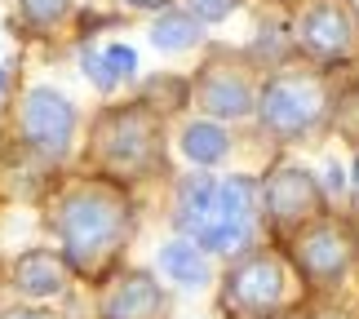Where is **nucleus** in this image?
Instances as JSON below:
<instances>
[{
    "mask_svg": "<svg viewBox=\"0 0 359 319\" xmlns=\"http://www.w3.org/2000/svg\"><path fill=\"white\" fill-rule=\"evenodd\" d=\"M151 147H156V116L147 107H120L98 124V151L116 169H137L147 164Z\"/></svg>",
    "mask_w": 359,
    "mask_h": 319,
    "instance_id": "obj_9",
    "label": "nucleus"
},
{
    "mask_svg": "<svg viewBox=\"0 0 359 319\" xmlns=\"http://www.w3.org/2000/svg\"><path fill=\"white\" fill-rule=\"evenodd\" d=\"M182 156L191 164H200V169H209V164H222L231 156V137L222 124H213V120H196V124H187L182 129Z\"/></svg>",
    "mask_w": 359,
    "mask_h": 319,
    "instance_id": "obj_15",
    "label": "nucleus"
},
{
    "mask_svg": "<svg viewBox=\"0 0 359 319\" xmlns=\"http://www.w3.org/2000/svg\"><path fill=\"white\" fill-rule=\"evenodd\" d=\"M133 9H160V5H169V0H129Z\"/></svg>",
    "mask_w": 359,
    "mask_h": 319,
    "instance_id": "obj_21",
    "label": "nucleus"
},
{
    "mask_svg": "<svg viewBox=\"0 0 359 319\" xmlns=\"http://www.w3.org/2000/svg\"><path fill=\"white\" fill-rule=\"evenodd\" d=\"M13 288L22 297H58L67 288V266L58 253H45V248H32L13 262Z\"/></svg>",
    "mask_w": 359,
    "mask_h": 319,
    "instance_id": "obj_12",
    "label": "nucleus"
},
{
    "mask_svg": "<svg viewBox=\"0 0 359 319\" xmlns=\"http://www.w3.org/2000/svg\"><path fill=\"white\" fill-rule=\"evenodd\" d=\"M226 297H231V306H240L248 315L280 311L288 297V275L280 266V257H271V253L240 257L226 275Z\"/></svg>",
    "mask_w": 359,
    "mask_h": 319,
    "instance_id": "obj_6",
    "label": "nucleus"
},
{
    "mask_svg": "<svg viewBox=\"0 0 359 319\" xmlns=\"http://www.w3.org/2000/svg\"><path fill=\"white\" fill-rule=\"evenodd\" d=\"M22 18L32 27H53L67 18V9H72V0H18Z\"/></svg>",
    "mask_w": 359,
    "mask_h": 319,
    "instance_id": "obj_17",
    "label": "nucleus"
},
{
    "mask_svg": "<svg viewBox=\"0 0 359 319\" xmlns=\"http://www.w3.org/2000/svg\"><path fill=\"white\" fill-rule=\"evenodd\" d=\"M262 191L253 177H187L177 186L173 222L187 240H196L204 253H244L253 240V217H257Z\"/></svg>",
    "mask_w": 359,
    "mask_h": 319,
    "instance_id": "obj_1",
    "label": "nucleus"
},
{
    "mask_svg": "<svg viewBox=\"0 0 359 319\" xmlns=\"http://www.w3.org/2000/svg\"><path fill=\"white\" fill-rule=\"evenodd\" d=\"M58 240L62 257L76 271L93 275L107 257L120 248V240L129 235V204L107 186H72L58 200Z\"/></svg>",
    "mask_w": 359,
    "mask_h": 319,
    "instance_id": "obj_2",
    "label": "nucleus"
},
{
    "mask_svg": "<svg viewBox=\"0 0 359 319\" xmlns=\"http://www.w3.org/2000/svg\"><path fill=\"white\" fill-rule=\"evenodd\" d=\"M351 196L359 200V156H355V169H351Z\"/></svg>",
    "mask_w": 359,
    "mask_h": 319,
    "instance_id": "obj_22",
    "label": "nucleus"
},
{
    "mask_svg": "<svg viewBox=\"0 0 359 319\" xmlns=\"http://www.w3.org/2000/svg\"><path fill=\"white\" fill-rule=\"evenodd\" d=\"M262 204H266L271 222H280V226H306L324 209V186L302 164H280L262 186Z\"/></svg>",
    "mask_w": 359,
    "mask_h": 319,
    "instance_id": "obj_7",
    "label": "nucleus"
},
{
    "mask_svg": "<svg viewBox=\"0 0 359 319\" xmlns=\"http://www.w3.org/2000/svg\"><path fill=\"white\" fill-rule=\"evenodd\" d=\"M160 315H164V288L147 271H129L102 301V319H160Z\"/></svg>",
    "mask_w": 359,
    "mask_h": 319,
    "instance_id": "obj_11",
    "label": "nucleus"
},
{
    "mask_svg": "<svg viewBox=\"0 0 359 319\" xmlns=\"http://www.w3.org/2000/svg\"><path fill=\"white\" fill-rule=\"evenodd\" d=\"M346 173H341V164H328V169H324V191H328V196H346Z\"/></svg>",
    "mask_w": 359,
    "mask_h": 319,
    "instance_id": "obj_19",
    "label": "nucleus"
},
{
    "mask_svg": "<svg viewBox=\"0 0 359 319\" xmlns=\"http://www.w3.org/2000/svg\"><path fill=\"white\" fill-rule=\"evenodd\" d=\"M191 5V13H196L200 22H222V18H231V13L240 9V0H187Z\"/></svg>",
    "mask_w": 359,
    "mask_h": 319,
    "instance_id": "obj_18",
    "label": "nucleus"
},
{
    "mask_svg": "<svg viewBox=\"0 0 359 319\" xmlns=\"http://www.w3.org/2000/svg\"><path fill=\"white\" fill-rule=\"evenodd\" d=\"M22 137H27L32 151H40V156L62 160L67 147H72V137H76L72 98L58 93V89H49V85L27 89V98H22Z\"/></svg>",
    "mask_w": 359,
    "mask_h": 319,
    "instance_id": "obj_4",
    "label": "nucleus"
},
{
    "mask_svg": "<svg viewBox=\"0 0 359 319\" xmlns=\"http://www.w3.org/2000/svg\"><path fill=\"white\" fill-rule=\"evenodd\" d=\"M297 45L320 62H341L359 45V22L346 0H311L297 18Z\"/></svg>",
    "mask_w": 359,
    "mask_h": 319,
    "instance_id": "obj_5",
    "label": "nucleus"
},
{
    "mask_svg": "<svg viewBox=\"0 0 359 319\" xmlns=\"http://www.w3.org/2000/svg\"><path fill=\"white\" fill-rule=\"evenodd\" d=\"M293 257H297V266H302L306 280L337 284L341 275L351 271V262H355V244H351V235L341 231L337 222H311V226L297 235Z\"/></svg>",
    "mask_w": 359,
    "mask_h": 319,
    "instance_id": "obj_8",
    "label": "nucleus"
},
{
    "mask_svg": "<svg viewBox=\"0 0 359 319\" xmlns=\"http://www.w3.org/2000/svg\"><path fill=\"white\" fill-rule=\"evenodd\" d=\"M160 271L169 275L173 284L196 288V284L209 280V257H204V248L196 240H169L160 248Z\"/></svg>",
    "mask_w": 359,
    "mask_h": 319,
    "instance_id": "obj_14",
    "label": "nucleus"
},
{
    "mask_svg": "<svg viewBox=\"0 0 359 319\" xmlns=\"http://www.w3.org/2000/svg\"><path fill=\"white\" fill-rule=\"evenodd\" d=\"M0 319H53V315H45V311H5Z\"/></svg>",
    "mask_w": 359,
    "mask_h": 319,
    "instance_id": "obj_20",
    "label": "nucleus"
},
{
    "mask_svg": "<svg viewBox=\"0 0 359 319\" xmlns=\"http://www.w3.org/2000/svg\"><path fill=\"white\" fill-rule=\"evenodd\" d=\"M196 98L217 120H244L248 111H257L253 85H248L240 72H231V67H209L204 80H200V93H196Z\"/></svg>",
    "mask_w": 359,
    "mask_h": 319,
    "instance_id": "obj_10",
    "label": "nucleus"
},
{
    "mask_svg": "<svg viewBox=\"0 0 359 319\" xmlns=\"http://www.w3.org/2000/svg\"><path fill=\"white\" fill-rule=\"evenodd\" d=\"M324 116H328V89L315 76L280 72L257 93V120L275 137H306L311 129H320Z\"/></svg>",
    "mask_w": 359,
    "mask_h": 319,
    "instance_id": "obj_3",
    "label": "nucleus"
},
{
    "mask_svg": "<svg viewBox=\"0 0 359 319\" xmlns=\"http://www.w3.org/2000/svg\"><path fill=\"white\" fill-rule=\"evenodd\" d=\"M151 45L160 53H182L191 45H200V18L196 13H160L151 22Z\"/></svg>",
    "mask_w": 359,
    "mask_h": 319,
    "instance_id": "obj_16",
    "label": "nucleus"
},
{
    "mask_svg": "<svg viewBox=\"0 0 359 319\" xmlns=\"http://www.w3.org/2000/svg\"><path fill=\"white\" fill-rule=\"evenodd\" d=\"M80 67L93 76L98 89H116L120 80L137 72V53L129 45H107V49H80Z\"/></svg>",
    "mask_w": 359,
    "mask_h": 319,
    "instance_id": "obj_13",
    "label": "nucleus"
}]
</instances>
